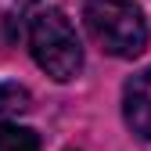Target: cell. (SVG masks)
<instances>
[{
    "instance_id": "3957f363",
    "label": "cell",
    "mask_w": 151,
    "mask_h": 151,
    "mask_svg": "<svg viewBox=\"0 0 151 151\" xmlns=\"http://www.w3.org/2000/svg\"><path fill=\"white\" fill-rule=\"evenodd\" d=\"M122 119L140 140H151V68H140L122 86Z\"/></svg>"
},
{
    "instance_id": "277c9868",
    "label": "cell",
    "mask_w": 151,
    "mask_h": 151,
    "mask_svg": "<svg viewBox=\"0 0 151 151\" xmlns=\"http://www.w3.org/2000/svg\"><path fill=\"white\" fill-rule=\"evenodd\" d=\"M0 151H40V137L25 126L0 119Z\"/></svg>"
},
{
    "instance_id": "7a4b0ae2",
    "label": "cell",
    "mask_w": 151,
    "mask_h": 151,
    "mask_svg": "<svg viewBox=\"0 0 151 151\" xmlns=\"http://www.w3.org/2000/svg\"><path fill=\"white\" fill-rule=\"evenodd\" d=\"M83 22L101 50L115 58H137L147 47V18L137 0H86Z\"/></svg>"
},
{
    "instance_id": "5b68a950",
    "label": "cell",
    "mask_w": 151,
    "mask_h": 151,
    "mask_svg": "<svg viewBox=\"0 0 151 151\" xmlns=\"http://www.w3.org/2000/svg\"><path fill=\"white\" fill-rule=\"evenodd\" d=\"M29 108H32V97H29L25 86H18V83H0V119L22 115V111H29Z\"/></svg>"
},
{
    "instance_id": "6da1fadb",
    "label": "cell",
    "mask_w": 151,
    "mask_h": 151,
    "mask_svg": "<svg viewBox=\"0 0 151 151\" xmlns=\"http://www.w3.org/2000/svg\"><path fill=\"white\" fill-rule=\"evenodd\" d=\"M29 54L50 79L68 83L83 68V43L76 36V25L58 7H43L29 18Z\"/></svg>"
}]
</instances>
